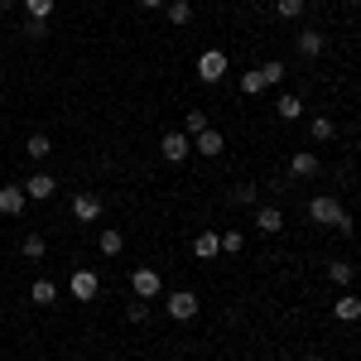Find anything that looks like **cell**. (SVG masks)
I'll return each mask as SVG.
<instances>
[{"mask_svg": "<svg viewBox=\"0 0 361 361\" xmlns=\"http://www.w3.org/2000/svg\"><path fill=\"white\" fill-rule=\"evenodd\" d=\"M308 222H318V226H333V231H352V217L342 212V202L328 193H318L313 202H308Z\"/></svg>", "mask_w": 361, "mask_h": 361, "instance_id": "1", "label": "cell"}, {"mask_svg": "<svg viewBox=\"0 0 361 361\" xmlns=\"http://www.w3.org/2000/svg\"><path fill=\"white\" fill-rule=\"evenodd\" d=\"M159 154H164L169 164H183V159L193 154V135H183V130H169V135H159Z\"/></svg>", "mask_w": 361, "mask_h": 361, "instance_id": "2", "label": "cell"}, {"mask_svg": "<svg viewBox=\"0 0 361 361\" xmlns=\"http://www.w3.org/2000/svg\"><path fill=\"white\" fill-rule=\"evenodd\" d=\"M68 289H73V299H78V304H92V299L102 294V279H97V270H73Z\"/></svg>", "mask_w": 361, "mask_h": 361, "instance_id": "3", "label": "cell"}, {"mask_svg": "<svg viewBox=\"0 0 361 361\" xmlns=\"http://www.w3.org/2000/svg\"><path fill=\"white\" fill-rule=\"evenodd\" d=\"M130 289H135V299H159L164 294V279H159V270L140 265L135 275H130Z\"/></svg>", "mask_w": 361, "mask_h": 361, "instance_id": "4", "label": "cell"}, {"mask_svg": "<svg viewBox=\"0 0 361 361\" xmlns=\"http://www.w3.org/2000/svg\"><path fill=\"white\" fill-rule=\"evenodd\" d=\"M226 68H231V63H226L222 49H207V54L197 58V78H202V82H222Z\"/></svg>", "mask_w": 361, "mask_h": 361, "instance_id": "5", "label": "cell"}, {"mask_svg": "<svg viewBox=\"0 0 361 361\" xmlns=\"http://www.w3.org/2000/svg\"><path fill=\"white\" fill-rule=\"evenodd\" d=\"M164 308H169V318H173V323H188V318H197V299L188 294V289H173V294L164 299Z\"/></svg>", "mask_w": 361, "mask_h": 361, "instance_id": "6", "label": "cell"}, {"mask_svg": "<svg viewBox=\"0 0 361 361\" xmlns=\"http://www.w3.org/2000/svg\"><path fill=\"white\" fill-rule=\"evenodd\" d=\"M20 188H25V197H34V202H44V197H54V193H58V178L39 169V173H29V178L20 183Z\"/></svg>", "mask_w": 361, "mask_h": 361, "instance_id": "7", "label": "cell"}, {"mask_svg": "<svg viewBox=\"0 0 361 361\" xmlns=\"http://www.w3.org/2000/svg\"><path fill=\"white\" fill-rule=\"evenodd\" d=\"M193 149H197V154H202V159H217V154H222V149H226L222 130H212V126H207L202 135H193Z\"/></svg>", "mask_w": 361, "mask_h": 361, "instance_id": "8", "label": "cell"}, {"mask_svg": "<svg viewBox=\"0 0 361 361\" xmlns=\"http://www.w3.org/2000/svg\"><path fill=\"white\" fill-rule=\"evenodd\" d=\"M25 188H20V183H5V188H0V212H5V217H20V212H25Z\"/></svg>", "mask_w": 361, "mask_h": 361, "instance_id": "9", "label": "cell"}, {"mask_svg": "<svg viewBox=\"0 0 361 361\" xmlns=\"http://www.w3.org/2000/svg\"><path fill=\"white\" fill-rule=\"evenodd\" d=\"M73 217H78V222H97V217H102V197L97 193H78L73 197Z\"/></svg>", "mask_w": 361, "mask_h": 361, "instance_id": "10", "label": "cell"}, {"mask_svg": "<svg viewBox=\"0 0 361 361\" xmlns=\"http://www.w3.org/2000/svg\"><path fill=\"white\" fill-rule=\"evenodd\" d=\"M255 226H260L265 236H275L279 226H284V212H279L275 202H265V207H255Z\"/></svg>", "mask_w": 361, "mask_h": 361, "instance_id": "11", "label": "cell"}, {"mask_svg": "<svg viewBox=\"0 0 361 361\" xmlns=\"http://www.w3.org/2000/svg\"><path fill=\"white\" fill-rule=\"evenodd\" d=\"M217 250H222V236H217V231H197L193 236V255L197 260H212Z\"/></svg>", "mask_w": 361, "mask_h": 361, "instance_id": "12", "label": "cell"}, {"mask_svg": "<svg viewBox=\"0 0 361 361\" xmlns=\"http://www.w3.org/2000/svg\"><path fill=\"white\" fill-rule=\"evenodd\" d=\"M323 49H328V39H323L318 29H299V54L304 58H318Z\"/></svg>", "mask_w": 361, "mask_h": 361, "instance_id": "13", "label": "cell"}, {"mask_svg": "<svg viewBox=\"0 0 361 361\" xmlns=\"http://www.w3.org/2000/svg\"><path fill=\"white\" fill-rule=\"evenodd\" d=\"M164 15H169V25H193V0H169L164 5Z\"/></svg>", "mask_w": 361, "mask_h": 361, "instance_id": "14", "label": "cell"}, {"mask_svg": "<svg viewBox=\"0 0 361 361\" xmlns=\"http://www.w3.org/2000/svg\"><path fill=\"white\" fill-rule=\"evenodd\" d=\"M289 173H294V178H313V173H318V159H313V149H299V154L289 159Z\"/></svg>", "mask_w": 361, "mask_h": 361, "instance_id": "15", "label": "cell"}, {"mask_svg": "<svg viewBox=\"0 0 361 361\" xmlns=\"http://www.w3.org/2000/svg\"><path fill=\"white\" fill-rule=\"evenodd\" d=\"M29 299H34L39 308H49L58 299V284H54V279H34V284H29Z\"/></svg>", "mask_w": 361, "mask_h": 361, "instance_id": "16", "label": "cell"}, {"mask_svg": "<svg viewBox=\"0 0 361 361\" xmlns=\"http://www.w3.org/2000/svg\"><path fill=\"white\" fill-rule=\"evenodd\" d=\"M275 111H279V121H299L304 116V97H294V92H284L275 102Z\"/></svg>", "mask_w": 361, "mask_h": 361, "instance_id": "17", "label": "cell"}, {"mask_svg": "<svg viewBox=\"0 0 361 361\" xmlns=\"http://www.w3.org/2000/svg\"><path fill=\"white\" fill-rule=\"evenodd\" d=\"M25 154L34 159V164H44V159L54 154V140H49V135H29L25 140Z\"/></svg>", "mask_w": 361, "mask_h": 361, "instance_id": "18", "label": "cell"}, {"mask_svg": "<svg viewBox=\"0 0 361 361\" xmlns=\"http://www.w3.org/2000/svg\"><path fill=\"white\" fill-rule=\"evenodd\" d=\"M20 5H25L29 20H39V25H49V15L58 10V0H20Z\"/></svg>", "mask_w": 361, "mask_h": 361, "instance_id": "19", "label": "cell"}, {"mask_svg": "<svg viewBox=\"0 0 361 361\" xmlns=\"http://www.w3.org/2000/svg\"><path fill=\"white\" fill-rule=\"evenodd\" d=\"M333 318H342V323H357L361 318V299H352V294H342L333 304Z\"/></svg>", "mask_w": 361, "mask_h": 361, "instance_id": "20", "label": "cell"}, {"mask_svg": "<svg viewBox=\"0 0 361 361\" xmlns=\"http://www.w3.org/2000/svg\"><path fill=\"white\" fill-rule=\"evenodd\" d=\"M97 246H102V255H121V250H126V236H121L116 226H106V231L97 236Z\"/></svg>", "mask_w": 361, "mask_h": 361, "instance_id": "21", "label": "cell"}, {"mask_svg": "<svg viewBox=\"0 0 361 361\" xmlns=\"http://www.w3.org/2000/svg\"><path fill=\"white\" fill-rule=\"evenodd\" d=\"M265 73H260V68H250V73H241V92H246V97H260V92H265Z\"/></svg>", "mask_w": 361, "mask_h": 361, "instance_id": "22", "label": "cell"}, {"mask_svg": "<svg viewBox=\"0 0 361 361\" xmlns=\"http://www.w3.org/2000/svg\"><path fill=\"white\" fill-rule=\"evenodd\" d=\"M328 279H333V284H352V279H357V265H352V260H333V265H328Z\"/></svg>", "mask_w": 361, "mask_h": 361, "instance_id": "23", "label": "cell"}, {"mask_svg": "<svg viewBox=\"0 0 361 361\" xmlns=\"http://www.w3.org/2000/svg\"><path fill=\"white\" fill-rule=\"evenodd\" d=\"M202 130H207V111H202V106H193V111L183 116V135H202Z\"/></svg>", "mask_w": 361, "mask_h": 361, "instance_id": "24", "label": "cell"}, {"mask_svg": "<svg viewBox=\"0 0 361 361\" xmlns=\"http://www.w3.org/2000/svg\"><path fill=\"white\" fill-rule=\"evenodd\" d=\"M20 250H25L29 260H44V250H49V241H44V236H39V231H29L25 241H20Z\"/></svg>", "mask_w": 361, "mask_h": 361, "instance_id": "25", "label": "cell"}, {"mask_svg": "<svg viewBox=\"0 0 361 361\" xmlns=\"http://www.w3.org/2000/svg\"><path fill=\"white\" fill-rule=\"evenodd\" d=\"M308 135H313V140H333L337 126L328 121V116H313V121H308Z\"/></svg>", "mask_w": 361, "mask_h": 361, "instance_id": "26", "label": "cell"}, {"mask_svg": "<svg viewBox=\"0 0 361 361\" xmlns=\"http://www.w3.org/2000/svg\"><path fill=\"white\" fill-rule=\"evenodd\" d=\"M275 15L279 20H299L304 15V0H275Z\"/></svg>", "mask_w": 361, "mask_h": 361, "instance_id": "27", "label": "cell"}, {"mask_svg": "<svg viewBox=\"0 0 361 361\" xmlns=\"http://www.w3.org/2000/svg\"><path fill=\"white\" fill-rule=\"evenodd\" d=\"M222 250L226 255H241V250H246V236H241V231H222Z\"/></svg>", "mask_w": 361, "mask_h": 361, "instance_id": "28", "label": "cell"}, {"mask_svg": "<svg viewBox=\"0 0 361 361\" xmlns=\"http://www.w3.org/2000/svg\"><path fill=\"white\" fill-rule=\"evenodd\" d=\"M231 197H236L241 207H255V197H260V193H255V183H236V193H231Z\"/></svg>", "mask_w": 361, "mask_h": 361, "instance_id": "29", "label": "cell"}, {"mask_svg": "<svg viewBox=\"0 0 361 361\" xmlns=\"http://www.w3.org/2000/svg\"><path fill=\"white\" fill-rule=\"evenodd\" d=\"M260 73H265V82H270V87H279V82H284V63H265Z\"/></svg>", "mask_w": 361, "mask_h": 361, "instance_id": "30", "label": "cell"}, {"mask_svg": "<svg viewBox=\"0 0 361 361\" xmlns=\"http://www.w3.org/2000/svg\"><path fill=\"white\" fill-rule=\"evenodd\" d=\"M126 318H130V323H145V318H149V304H145V299H135V304L126 308Z\"/></svg>", "mask_w": 361, "mask_h": 361, "instance_id": "31", "label": "cell"}, {"mask_svg": "<svg viewBox=\"0 0 361 361\" xmlns=\"http://www.w3.org/2000/svg\"><path fill=\"white\" fill-rule=\"evenodd\" d=\"M25 34H29V39H44V34H49V25H39V20H25Z\"/></svg>", "mask_w": 361, "mask_h": 361, "instance_id": "32", "label": "cell"}, {"mask_svg": "<svg viewBox=\"0 0 361 361\" xmlns=\"http://www.w3.org/2000/svg\"><path fill=\"white\" fill-rule=\"evenodd\" d=\"M135 5H145V10H164L169 0H135Z\"/></svg>", "mask_w": 361, "mask_h": 361, "instance_id": "33", "label": "cell"}, {"mask_svg": "<svg viewBox=\"0 0 361 361\" xmlns=\"http://www.w3.org/2000/svg\"><path fill=\"white\" fill-rule=\"evenodd\" d=\"M15 5H20V0H0V15H5V10H15Z\"/></svg>", "mask_w": 361, "mask_h": 361, "instance_id": "34", "label": "cell"}, {"mask_svg": "<svg viewBox=\"0 0 361 361\" xmlns=\"http://www.w3.org/2000/svg\"><path fill=\"white\" fill-rule=\"evenodd\" d=\"M304 361H323V357H304Z\"/></svg>", "mask_w": 361, "mask_h": 361, "instance_id": "35", "label": "cell"}, {"mask_svg": "<svg viewBox=\"0 0 361 361\" xmlns=\"http://www.w3.org/2000/svg\"><path fill=\"white\" fill-rule=\"evenodd\" d=\"M0 82H5V73H0Z\"/></svg>", "mask_w": 361, "mask_h": 361, "instance_id": "36", "label": "cell"}]
</instances>
